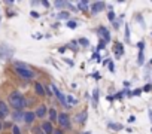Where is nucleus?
Masks as SVG:
<instances>
[{
	"label": "nucleus",
	"instance_id": "1",
	"mask_svg": "<svg viewBox=\"0 0 152 134\" xmlns=\"http://www.w3.org/2000/svg\"><path fill=\"white\" fill-rule=\"evenodd\" d=\"M9 103L15 110H21L25 107V98L19 92H12L9 96Z\"/></svg>",
	"mask_w": 152,
	"mask_h": 134
},
{
	"label": "nucleus",
	"instance_id": "2",
	"mask_svg": "<svg viewBox=\"0 0 152 134\" xmlns=\"http://www.w3.org/2000/svg\"><path fill=\"white\" fill-rule=\"evenodd\" d=\"M15 70H17V73L21 78H24V79H31L33 78V72L30 70V69H27L25 66H23V64H19V63H17V67H15Z\"/></svg>",
	"mask_w": 152,
	"mask_h": 134
},
{
	"label": "nucleus",
	"instance_id": "3",
	"mask_svg": "<svg viewBox=\"0 0 152 134\" xmlns=\"http://www.w3.org/2000/svg\"><path fill=\"white\" fill-rule=\"evenodd\" d=\"M58 122H60V125L64 130H70V121H69L67 113H60L58 115Z\"/></svg>",
	"mask_w": 152,
	"mask_h": 134
},
{
	"label": "nucleus",
	"instance_id": "4",
	"mask_svg": "<svg viewBox=\"0 0 152 134\" xmlns=\"http://www.w3.org/2000/svg\"><path fill=\"white\" fill-rule=\"evenodd\" d=\"M12 49H8V46L6 45H2L0 46V58H9L12 55Z\"/></svg>",
	"mask_w": 152,
	"mask_h": 134
},
{
	"label": "nucleus",
	"instance_id": "5",
	"mask_svg": "<svg viewBox=\"0 0 152 134\" xmlns=\"http://www.w3.org/2000/svg\"><path fill=\"white\" fill-rule=\"evenodd\" d=\"M104 8H106V5H104L103 2H96V3H92V6H91L92 13H98V12H102V11H104Z\"/></svg>",
	"mask_w": 152,
	"mask_h": 134
},
{
	"label": "nucleus",
	"instance_id": "6",
	"mask_svg": "<svg viewBox=\"0 0 152 134\" xmlns=\"http://www.w3.org/2000/svg\"><path fill=\"white\" fill-rule=\"evenodd\" d=\"M36 118V113H33V112H27V113H24V121L27 124H31L33 121H35Z\"/></svg>",
	"mask_w": 152,
	"mask_h": 134
},
{
	"label": "nucleus",
	"instance_id": "7",
	"mask_svg": "<svg viewBox=\"0 0 152 134\" xmlns=\"http://www.w3.org/2000/svg\"><path fill=\"white\" fill-rule=\"evenodd\" d=\"M40 128L43 130V133H45V134H51V133H52V130H54V128H52V125H51V122H43Z\"/></svg>",
	"mask_w": 152,
	"mask_h": 134
},
{
	"label": "nucleus",
	"instance_id": "8",
	"mask_svg": "<svg viewBox=\"0 0 152 134\" xmlns=\"http://www.w3.org/2000/svg\"><path fill=\"white\" fill-rule=\"evenodd\" d=\"M8 112H9V109H8V106H6V103L0 101V118L5 116V115H8Z\"/></svg>",
	"mask_w": 152,
	"mask_h": 134
},
{
	"label": "nucleus",
	"instance_id": "9",
	"mask_svg": "<svg viewBox=\"0 0 152 134\" xmlns=\"http://www.w3.org/2000/svg\"><path fill=\"white\" fill-rule=\"evenodd\" d=\"M51 88H52V91H54V94H55V96H57L58 98H60V101H61V103H66V98L63 97V94H61L60 91L57 90V86H55V85H51Z\"/></svg>",
	"mask_w": 152,
	"mask_h": 134
},
{
	"label": "nucleus",
	"instance_id": "10",
	"mask_svg": "<svg viewBox=\"0 0 152 134\" xmlns=\"http://www.w3.org/2000/svg\"><path fill=\"white\" fill-rule=\"evenodd\" d=\"M45 113H46V107L42 104V106H39V109L36 110V116H39V118H43L45 116Z\"/></svg>",
	"mask_w": 152,
	"mask_h": 134
},
{
	"label": "nucleus",
	"instance_id": "11",
	"mask_svg": "<svg viewBox=\"0 0 152 134\" xmlns=\"http://www.w3.org/2000/svg\"><path fill=\"white\" fill-rule=\"evenodd\" d=\"M35 88H36V92L39 94V96H45V94H46V91L43 90V86H42L40 84H39V82H36V84H35Z\"/></svg>",
	"mask_w": 152,
	"mask_h": 134
},
{
	"label": "nucleus",
	"instance_id": "12",
	"mask_svg": "<svg viewBox=\"0 0 152 134\" xmlns=\"http://www.w3.org/2000/svg\"><path fill=\"white\" fill-rule=\"evenodd\" d=\"M85 118H87V112L79 113V115L76 116V122H79V124H84V122H85Z\"/></svg>",
	"mask_w": 152,
	"mask_h": 134
},
{
	"label": "nucleus",
	"instance_id": "13",
	"mask_svg": "<svg viewBox=\"0 0 152 134\" xmlns=\"http://www.w3.org/2000/svg\"><path fill=\"white\" fill-rule=\"evenodd\" d=\"M100 33H102V34H103V37H104V42H109V40H110L109 31H108L106 29H100Z\"/></svg>",
	"mask_w": 152,
	"mask_h": 134
},
{
	"label": "nucleus",
	"instance_id": "14",
	"mask_svg": "<svg viewBox=\"0 0 152 134\" xmlns=\"http://www.w3.org/2000/svg\"><path fill=\"white\" fill-rule=\"evenodd\" d=\"M122 52H124L122 45H121V43H118V45H116V48H115V54H116V57H121V55H122Z\"/></svg>",
	"mask_w": 152,
	"mask_h": 134
},
{
	"label": "nucleus",
	"instance_id": "15",
	"mask_svg": "<svg viewBox=\"0 0 152 134\" xmlns=\"http://www.w3.org/2000/svg\"><path fill=\"white\" fill-rule=\"evenodd\" d=\"M23 118H24V115H23L19 110H15V112H14V119H15V121H21Z\"/></svg>",
	"mask_w": 152,
	"mask_h": 134
},
{
	"label": "nucleus",
	"instance_id": "16",
	"mask_svg": "<svg viewBox=\"0 0 152 134\" xmlns=\"http://www.w3.org/2000/svg\"><path fill=\"white\" fill-rule=\"evenodd\" d=\"M49 119L54 122V121H57V112H55V109H51L49 110Z\"/></svg>",
	"mask_w": 152,
	"mask_h": 134
},
{
	"label": "nucleus",
	"instance_id": "17",
	"mask_svg": "<svg viewBox=\"0 0 152 134\" xmlns=\"http://www.w3.org/2000/svg\"><path fill=\"white\" fill-rule=\"evenodd\" d=\"M109 128L115 130V131H119V130H122V125L121 124H109Z\"/></svg>",
	"mask_w": 152,
	"mask_h": 134
},
{
	"label": "nucleus",
	"instance_id": "18",
	"mask_svg": "<svg viewBox=\"0 0 152 134\" xmlns=\"http://www.w3.org/2000/svg\"><path fill=\"white\" fill-rule=\"evenodd\" d=\"M64 6H70L67 2H55V8H64Z\"/></svg>",
	"mask_w": 152,
	"mask_h": 134
},
{
	"label": "nucleus",
	"instance_id": "19",
	"mask_svg": "<svg viewBox=\"0 0 152 134\" xmlns=\"http://www.w3.org/2000/svg\"><path fill=\"white\" fill-rule=\"evenodd\" d=\"M92 98H94V106H97V100H98V90H94V92H92Z\"/></svg>",
	"mask_w": 152,
	"mask_h": 134
},
{
	"label": "nucleus",
	"instance_id": "20",
	"mask_svg": "<svg viewBox=\"0 0 152 134\" xmlns=\"http://www.w3.org/2000/svg\"><path fill=\"white\" fill-rule=\"evenodd\" d=\"M78 6H79V9H84V11H85V9L88 8V3H87V2H79Z\"/></svg>",
	"mask_w": 152,
	"mask_h": 134
},
{
	"label": "nucleus",
	"instance_id": "21",
	"mask_svg": "<svg viewBox=\"0 0 152 134\" xmlns=\"http://www.w3.org/2000/svg\"><path fill=\"white\" fill-rule=\"evenodd\" d=\"M57 18H60V19H64V18H69V13L67 12H61V13H58Z\"/></svg>",
	"mask_w": 152,
	"mask_h": 134
},
{
	"label": "nucleus",
	"instance_id": "22",
	"mask_svg": "<svg viewBox=\"0 0 152 134\" xmlns=\"http://www.w3.org/2000/svg\"><path fill=\"white\" fill-rule=\"evenodd\" d=\"M125 40H130V29H128V25H125Z\"/></svg>",
	"mask_w": 152,
	"mask_h": 134
},
{
	"label": "nucleus",
	"instance_id": "23",
	"mask_svg": "<svg viewBox=\"0 0 152 134\" xmlns=\"http://www.w3.org/2000/svg\"><path fill=\"white\" fill-rule=\"evenodd\" d=\"M108 18L110 19V21H114V19H115V12H112V11H110V12L108 13Z\"/></svg>",
	"mask_w": 152,
	"mask_h": 134
},
{
	"label": "nucleus",
	"instance_id": "24",
	"mask_svg": "<svg viewBox=\"0 0 152 134\" xmlns=\"http://www.w3.org/2000/svg\"><path fill=\"white\" fill-rule=\"evenodd\" d=\"M79 43L84 45V46H88V45H90V42H88L87 39H81V40H79Z\"/></svg>",
	"mask_w": 152,
	"mask_h": 134
},
{
	"label": "nucleus",
	"instance_id": "25",
	"mask_svg": "<svg viewBox=\"0 0 152 134\" xmlns=\"http://www.w3.org/2000/svg\"><path fill=\"white\" fill-rule=\"evenodd\" d=\"M67 27H70V29H75L76 23H75V21H67Z\"/></svg>",
	"mask_w": 152,
	"mask_h": 134
},
{
	"label": "nucleus",
	"instance_id": "26",
	"mask_svg": "<svg viewBox=\"0 0 152 134\" xmlns=\"http://www.w3.org/2000/svg\"><path fill=\"white\" fill-rule=\"evenodd\" d=\"M67 101L72 103V104H75V103H76V100H75L73 97H70V96H69V97H67Z\"/></svg>",
	"mask_w": 152,
	"mask_h": 134
},
{
	"label": "nucleus",
	"instance_id": "27",
	"mask_svg": "<svg viewBox=\"0 0 152 134\" xmlns=\"http://www.w3.org/2000/svg\"><path fill=\"white\" fill-rule=\"evenodd\" d=\"M35 133H36V134H45L42 128H36V130H35Z\"/></svg>",
	"mask_w": 152,
	"mask_h": 134
},
{
	"label": "nucleus",
	"instance_id": "28",
	"mask_svg": "<svg viewBox=\"0 0 152 134\" xmlns=\"http://www.w3.org/2000/svg\"><path fill=\"white\" fill-rule=\"evenodd\" d=\"M142 94V90H136L134 92H133V96H140Z\"/></svg>",
	"mask_w": 152,
	"mask_h": 134
},
{
	"label": "nucleus",
	"instance_id": "29",
	"mask_svg": "<svg viewBox=\"0 0 152 134\" xmlns=\"http://www.w3.org/2000/svg\"><path fill=\"white\" fill-rule=\"evenodd\" d=\"M114 27H115V29L118 30V29H119V21H114Z\"/></svg>",
	"mask_w": 152,
	"mask_h": 134
},
{
	"label": "nucleus",
	"instance_id": "30",
	"mask_svg": "<svg viewBox=\"0 0 152 134\" xmlns=\"http://www.w3.org/2000/svg\"><path fill=\"white\" fill-rule=\"evenodd\" d=\"M14 134H21V133H19V128H18V127H14Z\"/></svg>",
	"mask_w": 152,
	"mask_h": 134
},
{
	"label": "nucleus",
	"instance_id": "31",
	"mask_svg": "<svg viewBox=\"0 0 152 134\" xmlns=\"http://www.w3.org/2000/svg\"><path fill=\"white\" fill-rule=\"evenodd\" d=\"M109 70L114 72V64H112V63H109Z\"/></svg>",
	"mask_w": 152,
	"mask_h": 134
},
{
	"label": "nucleus",
	"instance_id": "32",
	"mask_svg": "<svg viewBox=\"0 0 152 134\" xmlns=\"http://www.w3.org/2000/svg\"><path fill=\"white\" fill-rule=\"evenodd\" d=\"M54 134H63V131H61V130H55Z\"/></svg>",
	"mask_w": 152,
	"mask_h": 134
},
{
	"label": "nucleus",
	"instance_id": "33",
	"mask_svg": "<svg viewBox=\"0 0 152 134\" xmlns=\"http://www.w3.org/2000/svg\"><path fill=\"white\" fill-rule=\"evenodd\" d=\"M149 118H151V122H152V110H149Z\"/></svg>",
	"mask_w": 152,
	"mask_h": 134
},
{
	"label": "nucleus",
	"instance_id": "34",
	"mask_svg": "<svg viewBox=\"0 0 152 134\" xmlns=\"http://www.w3.org/2000/svg\"><path fill=\"white\" fill-rule=\"evenodd\" d=\"M84 134H90V133H84Z\"/></svg>",
	"mask_w": 152,
	"mask_h": 134
},
{
	"label": "nucleus",
	"instance_id": "35",
	"mask_svg": "<svg viewBox=\"0 0 152 134\" xmlns=\"http://www.w3.org/2000/svg\"><path fill=\"white\" fill-rule=\"evenodd\" d=\"M0 128H2V125H0Z\"/></svg>",
	"mask_w": 152,
	"mask_h": 134
}]
</instances>
